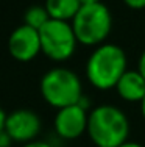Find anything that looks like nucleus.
Masks as SVG:
<instances>
[{"instance_id": "nucleus-1", "label": "nucleus", "mask_w": 145, "mask_h": 147, "mask_svg": "<svg viewBox=\"0 0 145 147\" xmlns=\"http://www.w3.org/2000/svg\"><path fill=\"white\" fill-rule=\"evenodd\" d=\"M128 71V59L122 47L116 44H100L86 63V77L94 88L109 91L116 88L120 77Z\"/></svg>"}, {"instance_id": "nucleus-2", "label": "nucleus", "mask_w": 145, "mask_h": 147, "mask_svg": "<svg viewBox=\"0 0 145 147\" xmlns=\"http://www.w3.org/2000/svg\"><path fill=\"white\" fill-rule=\"evenodd\" d=\"M88 135L97 147H119L128 141V116L114 105H100L89 113Z\"/></svg>"}, {"instance_id": "nucleus-3", "label": "nucleus", "mask_w": 145, "mask_h": 147, "mask_svg": "<svg viewBox=\"0 0 145 147\" xmlns=\"http://www.w3.org/2000/svg\"><path fill=\"white\" fill-rule=\"evenodd\" d=\"M77 41L83 45H100L106 41L112 28V16L103 2L81 5L70 20Z\"/></svg>"}, {"instance_id": "nucleus-4", "label": "nucleus", "mask_w": 145, "mask_h": 147, "mask_svg": "<svg viewBox=\"0 0 145 147\" xmlns=\"http://www.w3.org/2000/svg\"><path fill=\"white\" fill-rule=\"evenodd\" d=\"M41 94L48 105L58 110L75 105L83 97L81 80L70 69L53 67L41 80Z\"/></svg>"}, {"instance_id": "nucleus-5", "label": "nucleus", "mask_w": 145, "mask_h": 147, "mask_svg": "<svg viewBox=\"0 0 145 147\" xmlns=\"http://www.w3.org/2000/svg\"><path fill=\"white\" fill-rule=\"evenodd\" d=\"M42 53L53 61H65L75 53L77 36L70 22L50 19L39 30Z\"/></svg>"}, {"instance_id": "nucleus-6", "label": "nucleus", "mask_w": 145, "mask_h": 147, "mask_svg": "<svg viewBox=\"0 0 145 147\" xmlns=\"http://www.w3.org/2000/svg\"><path fill=\"white\" fill-rule=\"evenodd\" d=\"M89 113L80 103L59 108L55 116V131L63 139H77L88 131Z\"/></svg>"}, {"instance_id": "nucleus-7", "label": "nucleus", "mask_w": 145, "mask_h": 147, "mask_svg": "<svg viewBox=\"0 0 145 147\" xmlns=\"http://www.w3.org/2000/svg\"><path fill=\"white\" fill-rule=\"evenodd\" d=\"M8 50L9 55L17 61L22 63L31 61L33 58H36L39 55V52H42L39 30L33 28L27 24H22L20 27H17L9 34Z\"/></svg>"}, {"instance_id": "nucleus-8", "label": "nucleus", "mask_w": 145, "mask_h": 147, "mask_svg": "<svg viewBox=\"0 0 145 147\" xmlns=\"http://www.w3.org/2000/svg\"><path fill=\"white\" fill-rule=\"evenodd\" d=\"M5 131L16 142L34 141L41 131V119L31 110H16L6 116Z\"/></svg>"}, {"instance_id": "nucleus-9", "label": "nucleus", "mask_w": 145, "mask_h": 147, "mask_svg": "<svg viewBox=\"0 0 145 147\" xmlns=\"http://www.w3.org/2000/svg\"><path fill=\"white\" fill-rule=\"evenodd\" d=\"M116 91L120 96V99L126 100V102H142L145 97V78L139 71H133L128 69L122 77H120L119 83L116 85Z\"/></svg>"}, {"instance_id": "nucleus-10", "label": "nucleus", "mask_w": 145, "mask_h": 147, "mask_svg": "<svg viewBox=\"0 0 145 147\" xmlns=\"http://www.w3.org/2000/svg\"><path fill=\"white\" fill-rule=\"evenodd\" d=\"M48 11L50 19L56 20H72L81 8L80 0H45L44 5Z\"/></svg>"}, {"instance_id": "nucleus-11", "label": "nucleus", "mask_w": 145, "mask_h": 147, "mask_svg": "<svg viewBox=\"0 0 145 147\" xmlns=\"http://www.w3.org/2000/svg\"><path fill=\"white\" fill-rule=\"evenodd\" d=\"M23 20H25L27 25L33 27L36 30H41L50 20V16H48V11L45 6L36 5V6H30L27 9L25 16H23Z\"/></svg>"}, {"instance_id": "nucleus-12", "label": "nucleus", "mask_w": 145, "mask_h": 147, "mask_svg": "<svg viewBox=\"0 0 145 147\" xmlns=\"http://www.w3.org/2000/svg\"><path fill=\"white\" fill-rule=\"evenodd\" d=\"M123 3L131 9H144L145 8V0H123Z\"/></svg>"}, {"instance_id": "nucleus-13", "label": "nucleus", "mask_w": 145, "mask_h": 147, "mask_svg": "<svg viewBox=\"0 0 145 147\" xmlns=\"http://www.w3.org/2000/svg\"><path fill=\"white\" fill-rule=\"evenodd\" d=\"M11 142H13L11 136L3 130L2 133H0V147H9V146H11Z\"/></svg>"}, {"instance_id": "nucleus-14", "label": "nucleus", "mask_w": 145, "mask_h": 147, "mask_svg": "<svg viewBox=\"0 0 145 147\" xmlns=\"http://www.w3.org/2000/svg\"><path fill=\"white\" fill-rule=\"evenodd\" d=\"M137 71L142 74L144 78H145V50L142 52V55H140V58H139V63H137Z\"/></svg>"}, {"instance_id": "nucleus-15", "label": "nucleus", "mask_w": 145, "mask_h": 147, "mask_svg": "<svg viewBox=\"0 0 145 147\" xmlns=\"http://www.w3.org/2000/svg\"><path fill=\"white\" fill-rule=\"evenodd\" d=\"M23 147H51V146L44 141H30V142H25Z\"/></svg>"}, {"instance_id": "nucleus-16", "label": "nucleus", "mask_w": 145, "mask_h": 147, "mask_svg": "<svg viewBox=\"0 0 145 147\" xmlns=\"http://www.w3.org/2000/svg\"><path fill=\"white\" fill-rule=\"evenodd\" d=\"M5 121H6V114H5V111L0 108V133L5 130Z\"/></svg>"}, {"instance_id": "nucleus-17", "label": "nucleus", "mask_w": 145, "mask_h": 147, "mask_svg": "<svg viewBox=\"0 0 145 147\" xmlns=\"http://www.w3.org/2000/svg\"><path fill=\"white\" fill-rule=\"evenodd\" d=\"M119 147H144V146L139 144V142H134V141H125L123 144H120Z\"/></svg>"}, {"instance_id": "nucleus-18", "label": "nucleus", "mask_w": 145, "mask_h": 147, "mask_svg": "<svg viewBox=\"0 0 145 147\" xmlns=\"http://www.w3.org/2000/svg\"><path fill=\"white\" fill-rule=\"evenodd\" d=\"M102 2V0H80L81 5H91V3H98Z\"/></svg>"}, {"instance_id": "nucleus-19", "label": "nucleus", "mask_w": 145, "mask_h": 147, "mask_svg": "<svg viewBox=\"0 0 145 147\" xmlns=\"http://www.w3.org/2000/svg\"><path fill=\"white\" fill-rule=\"evenodd\" d=\"M140 111H142V116L145 119V97L142 99V102H140Z\"/></svg>"}]
</instances>
